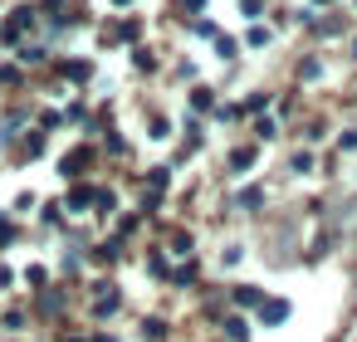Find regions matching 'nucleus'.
Masks as SVG:
<instances>
[{
  "label": "nucleus",
  "instance_id": "1",
  "mask_svg": "<svg viewBox=\"0 0 357 342\" xmlns=\"http://www.w3.org/2000/svg\"><path fill=\"white\" fill-rule=\"evenodd\" d=\"M259 318H264V322H284V318H289V303H274V298H264V303H259Z\"/></svg>",
  "mask_w": 357,
  "mask_h": 342
},
{
  "label": "nucleus",
  "instance_id": "2",
  "mask_svg": "<svg viewBox=\"0 0 357 342\" xmlns=\"http://www.w3.org/2000/svg\"><path fill=\"white\" fill-rule=\"evenodd\" d=\"M235 298H240V308H259V303H264V293H259L255 283H245V288H240Z\"/></svg>",
  "mask_w": 357,
  "mask_h": 342
},
{
  "label": "nucleus",
  "instance_id": "3",
  "mask_svg": "<svg viewBox=\"0 0 357 342\" xmlns=\"http://www.w3.org/2000/svg\"><path fill=\"white\" fill-rule=\"evenodd\" d=\"M108 288H113V283H103V293H98V303H93L98 313H113V308H118V293H108Z\"/></svg>",
  "mask_w": 357,
  "mask_h": 342
}]
</instances>
